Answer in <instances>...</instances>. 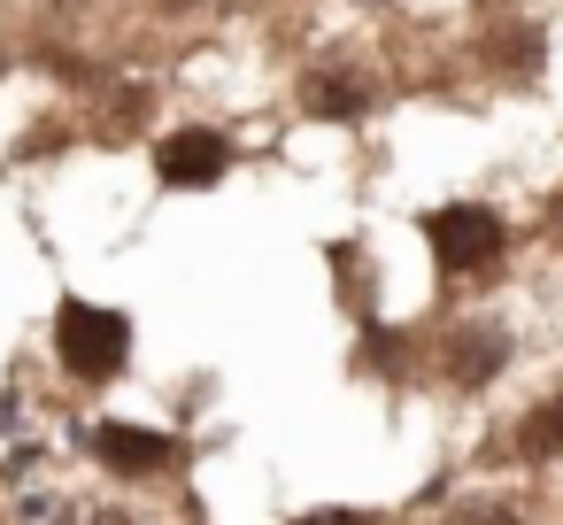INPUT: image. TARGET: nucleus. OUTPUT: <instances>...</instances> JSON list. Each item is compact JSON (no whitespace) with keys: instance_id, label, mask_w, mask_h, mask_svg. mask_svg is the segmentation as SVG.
I'll return each instance as SVG.
<instances>
[{"instance_id":"1","label":"nucleus","mask_w":563,"mask_h":525,"mask_svg":"<svg viewBox=\"0 0 563 525\" xmlns=\"http://www.w3.org/2000/svg\"><path fill=\"white\" fill-rule=\"evenodd\" d=\"M55 356H63V371H78V379H117L124 356H132V317H124V309H101V302H86V294H70V302L55 309Z\"/></svg>"},{"instance_id":"2","label":"nucleus","mask_w":563,"mask_h":525,"mask_svg":"<svg viewBox=\"0 0 563 525\" xmlns=\"http://www.w3.org/2000/svg\"><path fill=\"white\" fill-rule=\"evenodd\" d=\"M424 240H432V255L448 271H486L501 255V217L478 209V201H455V209H432L424 217Z\"/></svg>"},{"instance_id":"3","label":"nucleus","mask_w":563,"mask_h":525,"mask_svg":"<svg viewBox=\"0 0 563 525\" xmlns=\"http://www.w3.org/2000/svg\"><path fill=\"white\" fill-rule=\"evenodd\" d=\"M155 171H163V186H217V178L232 171V140L209 132V124L170 132V140L155 147Z\"/></svg>"},{"instance_id":"4","label":"nucleus","mask_w":563,"mask_h":525,"mask_svg":"<svg viewBox=\"0 0 563 525\" xmlns=\"http://www.w3.org/2000/svg\"><path fill=\"white\" fill-rule=\"evenodd\" d=\"M501 363H509V332H501V325H463V332L448 340V379H455V386H486Z\"/></svg>"},{"instance_id":"5","label":"nucleus","mask_w":563,"mask_h":525,"mask_svg":"<svg viewBox=\"0 0 563 525\" xmlns=\"http://www.w3.org/2000/svg\"><path fill=\"white\" fill-rule=\"evenodd\" d=\"M93 448H101V463L109 471H132V479H147V471H163L178 448H170V433H140V425H101L93 433Z\"/></svg>"},{"instance_id":"6","label":"nucleus","mask_w":563,"mask_h":525,"mask_svg":"<svg viewBox=\"0 0 563 525\" xmlns=\"http://www.w3.org/2000/svg\"><path fill=\"white\" fill-rule=\"evenodd\" d=\"M517 456H525V463H548V456H563V394H555V402H540V409L517 425Z\"/></svg>"},{"instance_id":"7","label":"nucleus","mask_w":563,"mask_h":525,"mask_svg":"<svg viewBox=\"0 0 563 525\" xmlns=\"http://www.w3.org/2000/svg\"><path fill=\"white\" fill-rule=\"evenodd\" d=\"M371 109V94L355 78H309V117H332V124H355Z\"/></svg>"},{"instance_id":"8","label":"nucleus","mask_w":563,"mask_h":525,"mask_svg":"<svg viewBox=\"0 0 563 525\" xmlns=\"http://www.w3.org/2000/svg\"><path fill=\"white\" fill-rule=\"evenodd\" d=\"M494 40H501V47H494V63H501V70H540V32H525V24H517V32H494Z\"/></svg>"},{"instance_id":"9","label":"nucleus","mask_w":563,"mask_h":525,"mask_svg":"<svg viewBox=\"0 0 563 525\" xmlns=\"http://www.w3.org/2000/svg\"><path fill=\"white\" fill-rule=\"evenodd\" d=\"M155 9H201V0H155Z\"/></svg>"}]
</instances>
